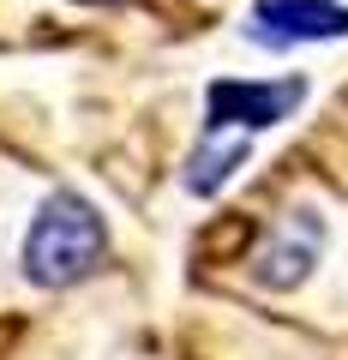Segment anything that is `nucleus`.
<instances>
[{
	"mask_svg": "<svg viewBox=\"0 0 348 360\" xmlns=\"http://www.w3.org/2000/svg\"><path fill=\"white\" fill-rule=\"evenodd\" d=\"M108 234H103V217L78 193H54L42 198V210L30 217V234H25V276L37 288H66L78 276H91L96 258H103Z\"/></svg>",
	"mask_w": 348,
	"mask_h": 360,
	"instance_id": "f257e3e1",
	"label": "nucleus"
},
{
	"mask_svg": "<svg viewBox=\"0 0 348 360\" xmlns=\"http://www.w3.org/2000/svg\"><path fill=\"white\" fill-rule=\"evenodd\" d=\"M300 96H307L300 78H283V84H234V78H222V84H210V132L252 139V132L276 127Z\"/></svg>",
	"mask_w": 348,
	"mask_h": 360,
	"instance_id": "f03ea898",
	"label": "nucleus"
},
{
	"mask_svg": "<svg viewBox=\"0 0 348 360\" xmlns=\"http://www.w3.org/2000/svg\"><path fill=\"white\" fill-rule=\"evenodd\" d=\"M252 42L288 49V42H330L348 37V6L336 0H252Z\"/></svg>",
	"mask_w": 348,
	"mask_h": 360,
	"instance_id": "7ed1b4c3",
	"label": "nucleus"
},
{
	"mask_svg": "<svg viewBox=\"0 0 348 360\" xmlns=\"http://www.w3.org/2000/svg\"><path fill=\"white\" fill-rule=\"evenodd\" d=\"M312 258H318V222H312L307 210H295V217H288V234H276V246H264V258H258V283L295 288Z\"/></svg>",
	"mask_w": 348,
	"mask_h": 360,
	"instance_id": "20e7f679",
	"label": "nucleus"
},
{
	"mask_svg": "<svg viewBox=\"0 0 348 360\" xmlns=\"http://www.w3.org/2000/svg\"><path fill=\"white\" fill-rule=\"evenodd\" d=\"M84 6H103V0H84Z\"/></svg>",
	"mask_w": 348,
	"mask_h": 360,
	"instance_id": "39448f33",
	"label": "nucleus"
}]
</instances>
